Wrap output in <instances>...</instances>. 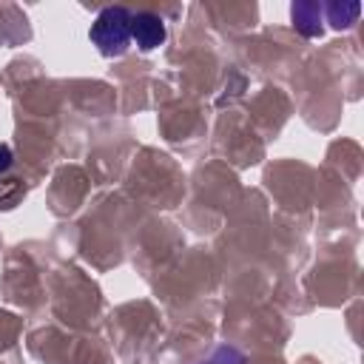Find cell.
<instances>
[{"mask_svg": "<svg viewBox=\"0 0 364 364\" xmlns=\"http://www.w3.org/2000/svg\"><path fill=\"white\" fill-rule=\"evenodd\" d=\"M168 37L165 31V20L156 11H136L131 14V40H136V46L142 51H154L156 46H162Z\"/></svg>", "mask_w": 364, "mask_h": 364, "instance_id": "2", "label": "cell"}, {"mask_svg": "<svg viewBox=\"0 0 364 364\" xmlns=\"http://www.w3.org/2000/svg\"><path fill=\"white\" fill-rule=\"evenodd\" d=\"M11 162H14V154H11V148H9L6 142H0V173H6V171L11 168Z\"/></svg>", "mask_w": 364, "mask_h": 364, "instance_id": "5", "label": "cell"}, {"mask_svg": "<svg viewBox=\"0 0 364 364\" xmlns=\"http://www.w3.org/2000/svg\"><path fill=\"white\" fill-rule=\"evenodd\" d=\"M23 193H26V188H23L20 179H3V182H0V208H3V210L14 208V205L23 199Z\"/></svg>", "mask_w": 364, "mask_h": 364, "instance_id": "3", "label": "cell"}, {"mask_svg": "<svg viewBox=\"0 0 364 364\" xmlns=\"http://www.w3.org/2000/svg\"><path fill=\"white\" fill-rule=\"evenodd\" d=\"M131 14L125 6H105L91 23V43L102 57H119L131 46Z\"/></svg>", "mask_w": 364, "mask_h": 364, "instance_id": "1", "label": "cell"}, {"mask_svg": "<svg viewBox=\"0 0 364 364\" xmlns=\"http://www.w3.org/2000/svg\"><path fill=\"white\" fill-rule=\"evenodd\" d=\"M196 364H245V355L230 344H219L208 358H202Z\"/></svg>", "mask_w": 364, "mask_h": 364, "instance_id": "4", "label": "cell"}]
</instances>
